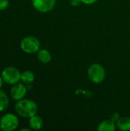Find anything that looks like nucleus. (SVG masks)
Returning a JSON list of instances; mask_svg holds the SVG:
<instances>
[{
  "mask_svg": "<svg viewBox=\"0 0 130 131\" xmlns=\"http://www.w3.org/2000/svg\"><path fill=\"white\" fill-rule=\"evenodd\" d=\"M16 113L25 118H30L34 116L38 112V105L29 99H21L18 101L15 105Z\"/></svg>",
  "mask_w": 130,
  "mask_h": 131,
  "instance_id": "obj_1",
  "label": "nucleus"
},
{
  "mask_svg": "<svg viewBox=\"0 0 130 131\" xmlns=\"http://www.w3.org/2000/svg\"><path fill=\"white\" fill-rule=\"evenodd\" d=\"M21 49L27 54H34L40 50V41L34 36L24 38L20 43Z\"/></svg>",
  "mask_w": 130,
  "mask_h": 131,
  "instance_id": "obj_2",
  "label": "nucleus"
},
{
  "mask_svg": "<svg viewBox=\"0 0 130 131\" xmlns=\"http://www.w3.org/2000/svg\"><path fill=\"white\" fill-rule=\"evenodd\" d=\"M87 75L92 82L95 84H100L104 81L106 78V72L102 65L96 63L89 67L87 70Z\"/></svg>",
  "mask_w": 130,
  "mask_h": 131,
  "instance_id": "obj_3",
  "label": "nucleus"
},
{
  "mask_svg": "<svg viewBox=\"0 0 130 131\" xmlns=\"http://www.w3.org/2000/svg\"><path fill=\"white\" fill-rule=\"evenodd\" d=\"M21 73L15 67H7L2 70L1 77L2 78L5 83L8 84H15L21 81Z\"/></svg>",
  "mask_w": 130,
  "mask_h": 131,
  "instance_id": "obj_4",
  "label": "nucleus"
},
{
  "mask_svg": "<svg viewBox=\"0 0 130 131\" xmlns=\"http://www.w3.org/2000/svg\"><path fill=\"white\" fill-rule=\"evenodd\" d=\"M18 118L13 114H6L0 119V129L3 131H13L18 127Z\"/></svg>",
  "mask_w": 130,
  "mask_h": 131,
  "instance_id": "obj_5",
  "label": "nucleus"
},
{
  "mask_svg": "<svg viewBox=\"0 0 130 131\" xmlns=\"http://www.w3.org/2000/svg\"><path fill=\"white\" fill-rule=\"evenodd\" d=\"M32 5L39 12L45 13L51 11L56 4V0H31Z\"/></svg>",
  "mask_w": 130,
  "mask_h": 131,
  "instance_id": "obj_6",
  "label": "nucleus"
},
{
  "mask_svg": "<svg viewBox=\"0 0 130 131\" xmlns=\"http://www.w3.org/2000/svg\"><path fill=\"white\" fill-rule=\"evenodd\" d=\"M27 92V88L21 83H17L10 90L11 97L15 101H19L24 98Z\"/></svg>",
  "mask_w": 130,
  "mask_h": 131,
  "instance_id": "obj_7",
  "label": "nucleus"
},
{
  "mask_svg": "<svg viewBox=\"0 0 130 131\" xmlns=\"http://www.w3.org/2000/svg\"><path fill=\"white\" fill-rule=\"evenodd\" d=\"M29 126L31 130H38L43 127V120L41 117L34 115L29 118Z\"/></svg>",
  "mask_w": 130,
  "mask_h": 131,
  "instance_id": "obj_8",
  "label": "nucleus"
},
{
  "mask_svg": "<svg viewBox=\"0 0 130 131\" xmlns=\"http://www.w3.org/2000/svg\"><path fill=\"white\" fill-rule=\"evenodd\" d=\"M97 130L100 131H114L116 130L115 121L111 119L103 121L99 124Z\"/></svg>",
  "mask_w": 130,
  "mask_h": 131,
  "instance_id": "obj_9",
  "label": "nucleus"
},
{
  "mask_svg": "<svg viewBox=\"0 0 130 131\" xmlns=\"http://www.w3.org/2000/svg\"><path fill=\"white\" fill-rule=\"evenodd\" d=\"M117 127L121 130L126 131L130 130V118L127 117H121L116 121Z\"/></svg>",
  "mask_w": 130,
  "mask_h": 131,
  "instance_id": "obj_10",
  "label": "nucleus"
},
{
  "mask_svg": "<svg viewBox=\"0 0 130 131\" xmlns=\"http://www.w3.org/2000/svg\"><path fill=\"white\" fill-rule=\"evenodd\" d=\"M38 59L41 62L44 64H47L51 60V55L48 50L41 49L38 51Z\"/></svg>",
  "mask_w": 130,
  "mask_h": 131,
  "instance_id": "obj_11",
  "label": "nucleus"
},
{
  "mask_svg": "<svg viewBox=\"0 0 130 131\" xmlns=\"http://www.w3.org/2000/svg\"><path fill=\"white\" fill-rule=\"evenodd\" d=\"M34 80V74L31 71H25L21 74V81L26 84H31Z\"/></svg>",
  "mask_w": 130,
  "mask_h": 131,
  "instance_id": "obj_12",
  "label": "nucleus"
},
{
  "mask_svg": "<svg viewBox=\"0 0 130 131\" xmlns=\"http://www.w3.org/2000/svg\"><path fill=\"white\" fill-rule=\"evenodd\" d=\"M9 105V99L8 95L0 89V112L5 111Z\"/></svg>",
  "mask_w": 130,
  "mask_h": 131,
  "instance_id": "obj_13",
  "label": "nucleus"
},
{
  "mask_svg": "<svg viewBox=\"0 0 130 131\" xmlns=\"http://www.w3.org/2000/svg\"><path fill=\"white\" fill-rule=\"evenodd\" d=\"M8 0H0V11L5 10L8 7Z\"/></svg>",
  "mask_w": 130,
  "mask_h": 131,
  "instance_id": "obj_14",
  "label": "nucleus"
},
{
  "mask_svg": "<svg viewBox=\"0 0 130 131\" xmlns=\"http://www.w3.org/2000/svg\"><path fill=\"white\" fill-rule=\"evenodd\" d=\"M80 2H82L81 0H70V4L73 6H78Z\"/></svg>",
  "mask_w": 130,
  "mask_h": 131,
  "instance_id": "obj_15",
  "label": "nucleus"
},
{
  "mask_svg": "<svg viewBox=\"0 0 130 131\" xmlns=\"http://www.w3.org/2000/svg\"><path fill=\"white\" fill-rule=\"evenodd\" d=\"M97 0H81V2L84 4H87V5H91V4H93L97 2Z\"/></svg>",
  "mask_w": 130,
  "mask_h": 131,
  "instance_id": "obj_16",
  "label": "nucleus"
},
{
  "mask_svg": "<svg viewBox=\"0 0 130 131\" xmlns=\"http://www.w3.org/2000/svg\"><path fill=\"white\" fill-rule=\"evenodd\" d=\"M120 118V116L117 113H114L113 114H112L111 116V120H113V121H117V120Z\"/></svg>",
  "mask_w": 130,
  "mask_h": 131,
  "instance_id": "obj_17",
  "label": "nucleus"
},
{
  "mask_svg": "<svg viewBox=\"0 0 130 131\" xmlns=\"http://www.w3.org/2000/svg\"><path fill=\"white\" fill-rule=\"evenodd\" d=\"M3 82H4V81H3V79H2V78L0 76V88L2 87V84H3Z\"/></svg>",
  "mask_w": 130,
  "mask_h": 131,
  "instance_id": "obj_18",
  "label": "nucleus"
},
{
  "mask_svg": "<svg viewBox=\"0 0 130 131\" xmlns=\"http://www.w3.org/2000/svg\"><path fill=\"white\" fill-rule=\"evenodd\" d=\"M20 130H21V131H24V130L29 131V130H29V129H27V128H23V129H21Z\"/></svg>",
  "mask_w": 130,
  "mask_h": 131,
  "instance_id": "obj_19",
  "label": "nucleus"
}]
</instances>
